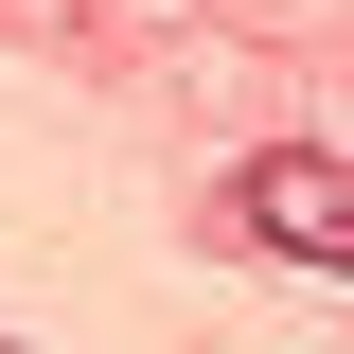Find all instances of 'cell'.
Wrapping results in <instances>:
<instances>
[{
	"mask_svg": "<svg viewBox=\"0 0 354 354\" xmlns=\"http://www.w3.org/2000/svg\"><path fill=\"white\" fill-rule=\"evenodd\" d=\"M230 213H248L266 248H301V266H354V160H301V142H283V160H248Z\"/></svg>",
	"mask_w": 354,
	"mask_h": 354,
	"instance_id": "1",
	"label": "cell"
}]
</instances>
